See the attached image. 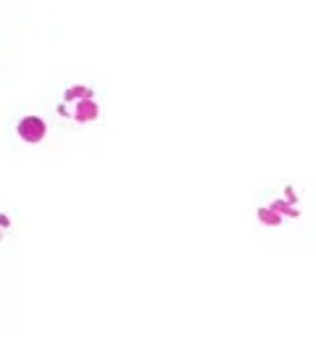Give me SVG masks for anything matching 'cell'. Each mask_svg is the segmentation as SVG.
Instances as JSON below:
<instances>
[{
  "label": "cell",
  "mask_w": 316,
  "mask_h": 355,
  "mask_svg": "<svg viewBox=\"0 0 316 355\" xmlns=\"http://www.w3.org/2000/svg\"><path fill=\"white\" fill-rule=\"evenodd\" d=\"M56 114L72 124L85 127V124H92L101 119V103H98V95L92 87L72 85L63 89L61 101L56 103Z\"/></svg>",
  "instance_id": "1"
},
{
  "label": "cell",
  "mask_w": 316,
  "mask_h": 355,
  "mask_svg": "<svg viewBox=\"0 0 316 355\" xmlns=\"http://www.w3.org/2000/svg\"><path fill=\"white\" fill-rule=\"evenodd\" d=\"M16 135L26 142V145H40V142L48 137V121L42 116H22L19 124H16Z\"/></svg>",
  "instance_id": "2"
},
{
  "label": "cell",
  "mask_w": 316,
  "mask_h": 355,
  "mask_svg": "<svg viewBox=\"0 0 316 355\" xmlns=\"http://www.w3.org/2000/svg\"><path fill=\"white\" fill-rule=\"evenodd\" d=\"M8 232H11V218L0 211V240H6Z\"/></svg>",
  "instance_id": "3"
}]
</instances>
